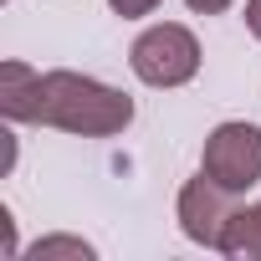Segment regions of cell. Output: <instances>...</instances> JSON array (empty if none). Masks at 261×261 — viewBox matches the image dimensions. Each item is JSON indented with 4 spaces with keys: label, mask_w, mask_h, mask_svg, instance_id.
I'll return each mask as SVG.
<instances>
[{
    "label": "cell",
    "mask_w": 261,
    "mask_h": 261,
    "mask_svg": "<svg viewBox=\"0 0 261 261\" xmlns=\"http://www.w3.org/2000/svg\"><path fill=\"white\" fill-rule=\"evenodd\" d=\"M134 97L123 87L72 72V67H51L36 72L26 62H0V118L6 123H36V128H62L77 139H118L134 123Z\"/></svg>",
    "instance_id": "cell-1"
},
{
    "label": "cell",
    "mask_w": 261,
    "mask_h": 261,
    "mask_svg": "<svg viewBox=\"0 0 261 261\" xmlns=\"http://www.w3.org/2000/svg\"><path fill=\"white\" fill-rule=\"evenodd\" d=\"M200 67H205V51H200V36L185 21H154L128 46V72L154 92L190 87L200 77Z\"/></svg>",
    "instance_id": "cell-2"
},
{
    "label": "cell",
    "mask_w": 261,
    "mask_h": 261,
    "mask_svg": "<svg viewBox=\"0 0 261 261\" xmlns=\"http://www.w3.org/2000/svg\"><path fill=\"white\" fill-rule=\"evenodd\" d=\"M200 169L215 185H225L230 195H251L261 185V123H251V118L215 123L200 149Z\"/></svg>",
    "instance_id": "cell-3"
},
{
    "label": "cell",
    "mask_w": 261,
    "mask_h": 261,
    "mask_svg": "<svg viewBox=\"0 0 261 261\" xmlns=\"http://www.w3.org/2000/svg\"><path fill=\"white\" fill-rule=\"evenodd\" d=\"M241 195H230L225 185H215L205 169L190 174L174 195V220H179V236L190 246H205V251H220V236H225V220L236 210Z\"/></svg>",
    "instance_id": "cell-4"
},
{
    "label": "cell",
    "mask_w": 261,
    "mask_h": 261,
    "mask_svg": "<svg viewBox=\"0 0 261 261\" xmlns=\"http://www.w3.org/2000/svg\"><path fill=\"white\" fill-rule=\"evenodd\" d=\"M220 256L230 261H261V205H236L220 236Z\"/></svg>",
    "instance_id": "cell-5"
},
{
    "label": "cell",
    "mask_w": 261,
    "mask_h": 261,
    "mask_svg": "<svg viewBox=\"0 0 261 261\" xmlns=\"http://www.w3.org/2000/svg\"><path fill=\"white\" fill-rule=\"evenodd\" d=\"M21 256H31V261H97V246L92 241H82V236H41V241H31Z\"/></svg>",
    "instance_id": "cell-6"
},
{
    "label": "cell",
    "mask_w": 261,
    "mask_h": 261,
    "mask_svg": "<svg viewBox=\"0 0 261 261\" xmlns=\"http://www.w3.org/2000/svg\"><path fill=\"white\" fill-rule=\"evenodd\" d=\"M159 6H164V0H108V11L123 16V21H144V16H154Z\"/></svg>",
    "instance_id": "cell-7"
},
{
    "label": "cell",
    "mask_w": 261,
    "mask_h": 261,
    "mask_svg": "<svg viewBox=\"0 0 261 261\" xmlns=\"http://www.w3.org/2000/svg\"><path fill=\"white\" fill-rule=\"evenodd\" d=\"M185 6H190L195 16H225V11L236 6V0H185Z\"/></svg>",
    "instance_id": "cell-8"
},
{
    "label": "cell",
    "mask_w": 261,
    "mask_h": 261,
    "mask_svg": "<svg viewBox=\"0 0 261 261\" xmlns=\"http://www.w3.org/2000/svg\"><path fill=\"white\" fill-rule=\"evenodd\" d=\"M246 31L261 41V0H246Z\"/></svg>",
    "instance_id": "cell-9"
}]
</instances>
